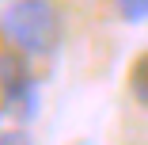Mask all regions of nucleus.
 Returning a JSON list of instances; mask_svg holds the SVG:
<instances>
[{
  "label": "nucleus",
  "mask_w": 148,
  "mask_h": 145,
  "mask_svg": "<svg viewBox=\"0 0 148 145\" xmlns=\"http://www.w3.org/2000/svg\"><path fill=\"white\" fill-rule=\"evenodd\" d=\"M0 96H4V111L19 114V119H31L38 111V84L31 76L23 50H8L0 53Z\"/></svg>",
  "instance_id": "obj_2"
},
{
  "label": "nucleus",
  "mask_w": 148,
  "mask_h": 145,
  "mask_svg": "<svg viewBox=\"0 0 148 145\" xmlns=\"http://www.w3.org/2000/svg\"><path fill=\"white\" fill-rule=\"evenodd\" d=\"M0 35L27 57H49L61 46L65 19L53 0H12L0 12Z\"/></svg>",
  "instance_id": "obj_1"
},
{
  "label": "nucleus",
  "mask_w": 148,
  "mask_h": 145,
  "mask_svg": "<svg viewBox=\"0 0 148 145\" xmlns=\"http://www.w3.org/2000/svg\"><path fill=\"white\" fill-rule=\"evenodd\" d=\"M118 8H122V15H125L129 23L148 19V0H118Z\"/></svg>",
  "instance_id": "obj_4"
},
{
  "label": "nucleus",
  "mask_w": 148,
  "mask_h": 145,
  "mask_svg": "<svg viewBox=\"0 0 148 145\" xmlns=\"http://www.w3.org/2000/svg\"><path fill=\"white\" fill-rule=\"evenodd\" d=\"M129 96L137 99V107L148 111V50L137 57L133 69H129Z\"/></svg>",
  "instance_id": "obj_3"
}]
</instances>
